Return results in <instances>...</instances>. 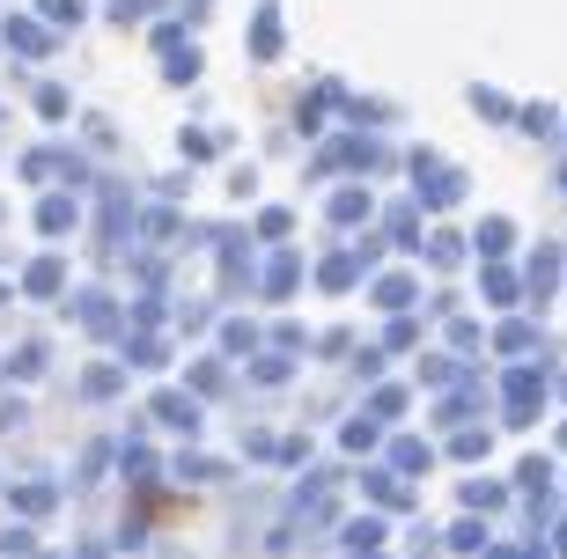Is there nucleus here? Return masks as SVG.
I'll return each instance as SVG.
<instances>
[]
</instances>
